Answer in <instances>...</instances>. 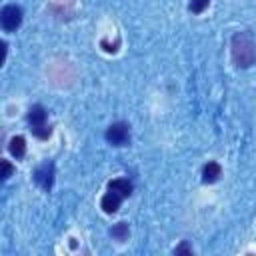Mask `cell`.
<instances>
[{
  "label": "cell",
  "mask_w": 256,
  "mask_h": 256,
  "mask_svg": "<svg viewBox=\"0 0 256 256\" xmlns=\"http://www.w3.org/2000/svg\"><path fill=\"white\" fill-rule=\"evenodd\" d=\"M208 4H210V0H190L188 8H190V12L200 14V12H204V10L208 8Z\"/></svg>",
  "instance_id": "12"
},
{
  "label": "cell",
  "mask_w": 256,
  "mask_h": 256,
  "mask_svg": "<svg viewBox=\"0 0 256 256\" xmlns=\"http://www.w3.org/2000/svg\"><path fill=\"white\" fill-rule=\"evenodd\" d=\"M108 190H112V192H116L120 196H130L132 194V184L128 180H124V178H116V180H112L108 184Z\"/></svg>",
  "instance_id": "7"
},
{
  "label": "cell",
  "mask_w": 256,
  "mask_h": 256,
  "mask_svg": "<svg viewBox=\"0 0 256 256\" xmlns=\"http://www.w3.org/2000/svg\"><path fill=\"white\" fill-rule=\"evenodd\" d=\"M110 236H112L114 240H118V242H124V240L128 238V224H126V222H118L116 226H112Z\"/></svg>",
  "instance_id": "10"
},
{
  "label": "cell",
  "mask_w": 256,
  "mask_h": 256,
  "mask_svg": "<svg viewBox=\"0 0 256 256\" xmlns=\"http://www.w3.org/2000/svg\"><path fill=\"white\" fill-rule=\"evenodd\" d=\"M32 132H34V136H38L40 140H46V138H50L52 128H50L48 124H40V126H32Z\"/></svg>",
  "instance_id": "11"
},
{
  "label": "cell",
  "mask_w": 256,
  "mask_h": 256,
  "mask_svg": "<svg viewBox=\"0 0 256 256\" xmlns=\"http://www.w3.org/2000/svg\"><path fill=\"white\" fill-rule=\"evenodd\" d=\"M8 150H10V154L14 158H22L26 154V140H24V136H14L10 140V144H8Z\"/></svg>",
  "instance_id": "9"
},
{
  "label": "cell",
  "mask_w": 256,
  "mask_h": 256,
  "mask_svg": "<svg viewBox=\"0 0 256 256\" xmlns=\"http://www.w3.org/2000/svg\"><path fill=\"white\" fill-rule=\"evenodd\" d=\"M0 22H2V28L6 32H14L22 24V8L16 6V4L4 6L2 12H0Z\"/></svg>",
  "instance_id": "2"
},
{
  "label": "cell",
  "mask_w": 256,
  "mask_h": 256,
  "mask_svg": "<svg viewBox=\"0 0 256 256\" xmlns=\"http://www.w3.org/2000/svg\"><path fill=\"white\" fill-rule=\"evenodd\" d=\"M12 172H14L12 164H10L8 160H2V178H4V180H6V178H10V176H12Z\"/></svg>",
  "instance_id": "13"
},
{
  "label": "cell",
  "mask_w": 256,
  "mask_h": 256,
  "mask_svg": "<svg viewBox=\"0 0 256 256\" xmlns=\"http://www.w3.org/2000/svg\"><path fill=\"white\" fill-rule=\"evenodd\" d=\"M28 122H30L32 126H40V124H46V110H44L40 104L32 106V108L28 110Z\"/></svg>",
  "instance_id": "8"
},
{
  "label": "cell",
  "mask_w": 256,
  "mask_h": 256,
  "mask_svg": "<svg viewBox=\"0 0 256 256\" xmlns=\"http://www.w3.org/2000/svg\"><path fill=\"white\" fill-rule=\"evenodd\" d=\"M34 180H36V184L40 188L50 190L52 184H54V164L52 162H44L42 166H38L36 172H34Z\"/></svg>",
  "instance_id": "4"
},
{
  "label": "cell",
  "mask_w": 256,
  "mask_h": 256,
  "mask_svg": "<svg viewBox=\"0 0 256 256\" xmlns=\"http://www.w3.org/2000/svg\"><path fill=\"white\" fill-rule=\"evenodd\" d=\"M174 254H192V248L188 244H180L174 248Z\"/></svg>",
  "instance_id": "14"
},
{
  "label": "cell",
  "mask_w": 256,
  "mask_h": 256,
  "mask_svg": "<svg viewBox=\"0 0 256 256\" xmlns=\"http://www.w3.org/2000/svg\"><path fill=\"white\" fill-rule=\"evenodd\" d=\"M232 58L240 68H248L256 62V44L250 34L238 32L232 36Z\"/></svg>",
  "instance_id": "1"
},
{
  "label": "cell",
  "mask_w": 256,
  "mask_h": 256,
  "mask_svg": "<svg viewBox=\"0 0 256 256\" xmlns=\"http://www.w3.org/2000/svg\"><path fill=\"white\" fill-rule=\"evenodd\" d=\"M106 140L112 146H126L130 142V128L124 122H114L106 130Z\"/></svg>",
  "instance_id": "3"
},
{
  "label": "cell",
  "mask_w": 256,
  "mask_h": 256,
  "mask_svg": "<svg viewBox=\"0 0 256 256\" xmlns=\"http://www.w3.org/2000/svg\"><path fill=\"white\" fill-rule=\"evenodd\" d=\"M120 194H116V192H108V194H104L102 196V200H100V206H102V210L106 212V214H114V212H118V208H120Z\"/></svg>",
  "instance_id": "5"
},
{
  "label": "cell",
  "mask_w": 256,
  "mask_h": 256,
  "mask_svg": "<svg viewBox=\"0 0 256 256\" xmlns=\"http://www.w3.org/2000/svg\"><path fill=\"white\" fill-rule=\"evenodd\" d=\"M220 176H222V168H220L218 162H208V164L202 168V180H204L206 184L216 182Z\"/></svg>",
  "instance_id": "6"
}]
</instances>
